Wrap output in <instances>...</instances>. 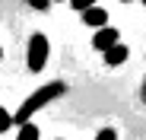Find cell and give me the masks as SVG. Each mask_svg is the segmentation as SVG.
Masks as SVG:
<instances>
[{
	"label": "cell",
	"instance_id": "obj_6",
	"mask_svg": "<svg viewBox=\"0 0 146 140\" xmlns=\"http://www.w3.org/2000/svg\"><path fill=\"white\" fill-rule=\"evenodd\" d=\"M16 140H38V127H35L32 121L19 124V134H16Z\"/></svg>",
	"mask_w": 146,
	"mask_h": 140
},
{
	"label": "cell",
	"instance_id": "obj_4",
	"mask_svg": "<svg viewBox=\"0 0 146 140\" xmlns=\"http://www.w3.org/2000/svg\"><path fill=\"white\" fill-rule=\"evenodd\" d=\"M83 22L92 26V29H102V26H108V10L99 7V3H92V7L83 10Z\"/></svg>",
	"mask_w": 146,
	"mask_h": 140
},
{
	"label": "cell",
	"instance_id": "obj_13",
	"mask_svg": "<svg viewBox=\"0 0 146 140\" xmlns=\"http://www.w3.org/2000/svg\"><path fill=\"white\" fill-rule=\"evenodd\" d=\"M121 3H130V0H121Z\"/></svg>",
	"mask_w": 146,
	"mask_h": 140
},
{
	"label": "cell",
	"instance_id": "obj_2",
	"mask_svg": "<svg viewBox=\"0 0 146 140\" xmlns=\"http://www.w3.org/2000/svg\"><path fill=\"white\" fill-rule=\"evenodd\" d=\"M48 54H51V45H48V38H44L41 32H35V35L29 38V51H26V61H29V70H32V73L44 70Z\"/></svg>",
	"mask_w": 146,
	"mask_h": 140
},
{
	"label": "cell",
	"instance_id": "obj_10",
	"mask_svg": "<svg viewBox=\"0 0 146 140\" xmlns=\"http://www.w3.org/2000/svg\"><path fill=\"white\" fill-rule=\"evenodd\" d=\"M70 3H73V10H86V7H92V3H99V0H70Z\"/></svg>",
	"mask_w": 146,
	"mask_h": 140
},
{
	"label": "cell",
	"instance_id": "obj_7",
	"mask_svg": "<svg viewBox=\"0 0 146 140\" xmlns=\"http://www.w3.org/2000/svg\"><path fill=\"white\" fill-rule=\"evenodd\" d=\"M95 140H117V131L114 127H102L99 134H95Z\"/></svg>",
	"mask_w": 146,
	"mask_h": 140
},
{
	"label": "cell",
	"instance_id": "obj_11",
	"mask_svg": "<svg viewBox=\"0 0 146 140\" xmlns=\"http://www.w3.org/2000/svg\"><path fill=\"white\" fill-rule=\"evenodd\" d=\"M143 102H146V86H143Z\"/></svg>",
	"mask_w": 146,
	"mask_h": 140
},
{
	"label": "cell",
	"instance_id": "obj_12",
	"mask_svg": "<svg viewBox=\"0 0 146 140\" xmlns=\"http://www.w3.org/2000/svg\"><path fill=\"white\" fill-rule=\"evenodd\" d=\"M0 61H3V48H0Z\"/></svg>",
	"mask_w": 146,
	"mask_h": 140
},
{
	"label": "cell",
	"instance_id": "obj_1",
	"mask_svg": "<svg viewBox=\"0 0 146 140\" xmlns=\"http://www.w3.org/2000/svg\"><path fill=\"white\" fill-rule=\"evenodd\" d=\"M67 92V83H60V80H54V83H44L41 89H35L32 96L22 102L19 108H16V115H13V124H26V121H32V115L35 111H41L48 102H54L57 96H64Z\"/></svg>",
	"mask_w": 146,
	"mask_h": 140
},
{
	"label": "cell",
	"instance_id": "obj_8",
	"mask_svg": "<svg viewBox=\"0 0 146 140\" xmlns=\"http://www.w3.org/2000/svg\"><path fill=\"white\" fill-rule=\"evenodd\" d=\"M10 124H13V115H10L7 108H0V134H3V131H7Z\"/></svg>",
	"mask_w": 146,
	"mask_h": 140
},
{
	"label": "cell",
	"instance_id": "obj_14",
	"mask_svg": "<svg viewBox=\"0 0 146 140\" xmlns=\"http://www.w3.org/2000/svg\"><path fill=\"white\" fill-rule=\"evenodd\" d=\"M143 7H146V0H143Z\"/></svg>",
	"mask_w": 146,
	"mask_h": 140
},
{
	"label": "cell",
	"instance_id": "obj_9",
	"mask_svg": "<svg viewBox=\"0 0 146 140\" xmlns=\"http://www.w3.org/2000/svg\"><path fill=\"white\" fill-rule=\"evenodd\" d=\"M26 3H29L32 10H38V13H44L48 7H51V0H26Z\"/></svg>",
	"mask_w": 146,
	"mask_h": 140
},
{
	"label": "cell",
	"instance_id": "obj_3",
	"mask_svg": "<svg viewBox=\"0 0 146 140\" xmlns=\"http://www.w3.org/2000/svg\"><path fill=\"white\" fill-rule=\"evenodd\" d=\"M114 41H121V32L111 29V26H102L99 32L92 35V48H95V51H105V48H111Z\"/></svg>",
	"mask_w": 146,
	"mask_h": 140
},
{
	"label": "cell",
	"instance_id": "obj_5",
	"mask_svg": "<svg viewBox=\"0 0 146 140\" xmlns=\"http://www.w3.org/2000/svg\"><path fill=\"white\" fill-rule=\"evenodd\" d=\"M102 54H105V64H108V67H117V64H124V61L130 57V48H127L124 41H114L111 48H105Z\"/></svg>",
	"mask_w": 146,
	"mask_h": 140
}]
</instances>
